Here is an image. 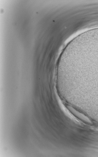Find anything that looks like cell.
Returning <instances> with one entry per match:
<instances>
[{
  "instance_id": "1",
  "label": "cell",
  "mask_w": 98,
  "mask_h": 157,
  "mask_svg": "<svg viewBox=\"0 0 98 157\" xmlns=\"http://www.w3.org/2000/svg\"><path fill=\"white\" fill-rule=\"evenodd\" d=\"M68 107L69 110H70L74 114L77 116H78L79 118H80L82 120L88 123H92L91 121L86 116L79 112L78 111H75L74 109L71 106H68Z\"/></svg>"
}]
</instances>
